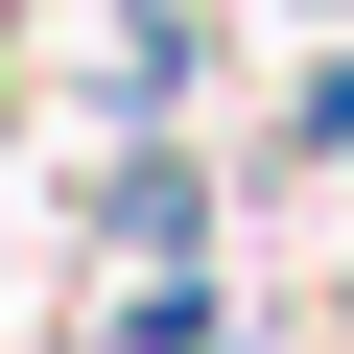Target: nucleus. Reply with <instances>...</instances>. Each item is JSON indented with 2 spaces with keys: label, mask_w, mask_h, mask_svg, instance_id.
Masks as SVG:
<instances>
[{
  "label": "nucleus",
  "mask_w": 354,
  "mask_h": 354,
  "mask_svg": "<svg viewBox=\"0 0 354 354\" xmlns=\"http://www.w3.org/2000/svg\"><path fill=\"white\" fill-rule=\"evenodd\" d=\"M142 354H236V307H189V283H165V307H142Z\"/></svg>",
  "instance_id": "f257e3e1"
}]
</instances>
